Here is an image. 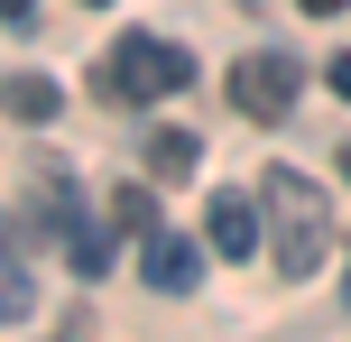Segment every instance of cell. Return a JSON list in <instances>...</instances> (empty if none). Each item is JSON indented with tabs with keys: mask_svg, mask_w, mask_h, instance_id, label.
<instances>
[{
	"mask_svg": "<svg viewBox=\"0 0 351 342\" xmlns=\"http://www.w3.org/2000/svg\"><path fill=\"white\" fill-rule=\"evenodd\" d=\"M259 204H268V259H278L287 278H315L324 269V241H333L324 185L296 176V167H268V176H259Z\"/></svg>",
	"mask_w": 351,
	"mask_h": 342,
	"instance_id": "cell-1",
	"label": "cell"
},
{
	"mask_svg": "<svg viewBox=\"0 0 351 342\" xmlns=\"http://www.w3.org/2000/svg\"><path fill=\"white\" fill-rule=\"evenodd\" d=\"M342 296H351V278H342Z\"/></svg>",
	"mask_w": 351,
	"mask_h": 342,
	"instance_id": "cell-16",
	"label": "cell"
},
{
	"mask_svg": "<svg viewBox=\"0 0 351 342\" xmlns=\"http://www.w3.org/2000/svg\"><path fill=\"white\" fill-rule=\"evenodd\" d=\"M342 176H351V148H342Z\"/></svg>",
	"mask_w": 351,
	"mask_h": 342,
	"instance_id": "cell-15",
	"label": "cell"
},
{
	"mask_svg": "<svg viewBox=\"0 0 351 342\" xmlns=\"http://www.w3.org/2000/svg\"><path fill=\"white\" fill-rule=\"evenodd\" d=\"M259 213H268V204H250V195H213V213H204V241H213V250H222V259H250V250H259Z\"/></svg>",
	"mask_w": 351,
	"mask_h": 342,
	"instance_id": "cell-5",
	"label": "cell"
},
{
	"mask_svg": "<svg viewBox=\"0 0 351 342\" xmlns=\"http://www.w3.org/2000/svg\"><path fill=\"white\" fill-rule=\"evenodd\" d=\"M111 222H121V232H158V204H148V185H121V195H111Z\"/></svg>",
	"mask_w": 351,
	"mask_h": 342,
	"instance_id": "cell-9",
	"label": "cell"
},
{
	"mask_svg": "<svg viewBox=\"0 0 351 342\" xmlns=\"http://www.w3.org/2000/svg\"><path fill=\"white\" fill-rule=\"evenodd\" d=\"M0 287H10V315H28V250H19V241H10V278H0Z\"/></svg>",
	"mask_w": 351,
	"mask_h": 342,
	"instance_id": "cell-11",
	"label": "cell"
},
{
	"mask_svg": "<svg viewBox=\"0 0 351 342\" xmlns=\"http://www.w3.org/2000/svg\"><path fill=\"white\" fill-rule=\"evenodd\" d=\"M305 10H315V19H333V10H342V0H305Z\"/></svg>",
	"mask_w": 351,
	"mask_h": 342,
	"instance_id": "cell-14",
	"label": "cell"
},
{
	"mask_svg": "<svg viewBox=\"0 0 351 342\" xmlns=\"http://www.w3.org/2000/svg\"><path fill=\"white\" fill-rule=\"evenodd\" d=\"M139 269H148V287H158V296H194V287H204V250H194L185 232H148Z\"/></svg>",
	"mask_w": 351,
	"mask_h": 342,
	"instance_id": "cell-4",
	"label": "cell"
},
{
	"mask_svg": "<svg viewBox=\"0 0 351 342\" xmlns=\"http://www.w3.org/2000/svg\"><path fill=\"white\" fill-rule=\"evenodd\" d=\"M0 10H10V28H19V37L37 28V0H0Z\"/></svg>",
	"mask_w": 351,
	"mask_h": 342,
	"instance_id": "cell-12",
	"label": "cell"
},
{
	"mask_svg": "<svg viewBox=\"0 0 351 342\" xmlns=\"http://www.w3.org/2000/svg\"><path fill=\"white\" fill-rule=\"evenodd\" d=\"M0 93H10V121H56V102H65V93L47 84V74H10Z\"/></svg>",
	"mask_w": 351,
	"mask_h": 342,
	"instance_id": "cell-8",
	"label": "cell"
},
{
	"mask_svg": "<svg viewBox=\"0 0 351 342\" xmlns=\"http://www.w3.org/2000/svg\"><path fill=\"white\" fill-rule=\"evenodd\" d=\"M65 259H74V278H102V269H111V250H102V232H74V250H65Z\"/></svg>",
	"mask_w": 351,
	"mask_h": 342,
	"instance_id": "cell-10",
	"label": "cell"
},
{
	"mask_svg": "<svg viewBox=\"0 0 351 342\" xmlns=\"http://www.w3.org/2000/svg\"><path fill=\"white\" fill-rule=\"evenodd\" d=\"M333 93H342V102H351V56H333Z\"/></svg>",
	"mask_w": 351,
	"mask_h": 342,
	"instance_id": "cell-13",
	"label": "cell"
},
{
	"mask_svg": "<svg viewBox=\"0 0 351 342\" xmlns=\"http://www.w3.org/2000/svg\"><path fill=\"white\" fill-rule=\"evenodd\" d=\"M148 176H194V158H204V148H194V130H148Z\"/></svg>",
	"mask_w": 351,
	"mask_h": 342,
	"instance_id": "cell-7",
	"label": "cell"
},
{
	"mask_svg": "<svg viewBox=\"0 0 351 342\" xmlns=\"http://www.w3.org/2000/svg\"><path fill=\"white\" fill-rule=\"evenodd\" d=\"M28 232H74V176H65V167H47L37 195L19 204V241H28Z\"/></svg>",
	"mask_w": 351,
	"mask_h": 342,
	"instance_id": "cell-6",
	"label": "cell"
},
{
	"mask_svg": "<svg viewBox=\"0 0 351 342\" xmlns=\"http://www.w3.org/2000/svg\"><path fill=\"white\" fill-rule=\"evenodd\" d=\"M296 56L287 47H250L241 65H231V102L250 111V121H287V111H296Z\"/></svg>",
	"mask_w": 351,
	"mask_h": 342,
	"instance_id": "cell-3",
	"label": "cell"
},
{
	"mask_svg": "<svg viewBox=\"0 0 351 342\" xmlns=\"http://www.w3.org/2000/svg\"><path fill=\"white\" fill-rule=\"evenodd\" d=\"M93 84H102V102H167V93H185L194 84V56L185 47H167V37H148V28H130L121 47L93 65Z\"/></svg>",
	"mask_w": 351,
	"mask_h": 342,
	"instance_id": "cell-2",
	"label": "cell"
}]
</instances>
